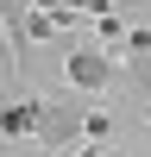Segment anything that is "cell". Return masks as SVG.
<instances>
[{"label": "cell", "mask_w": 151, "mask_h": 157, "mask_svg": "<svg viewBox=\"0 0 151 157\" xmlns=\"http://www.w3.org/2000/svg\"><path fill=\"white\" fill-rule=\"evenodd\" d=\"M63 75H69V94H101V88L113 82V57L101 44H76L69 57H63Z\"/></svg>", "instance_id": "cell-1"}, {"label": "cell", "mask_w": 151, "mask_h": 157, "mask_svg": "<svg viewBox=\"0 0 151 157\" xmlns=\"http://www.w3.org/2000/svg\"><path fill=\"white\" fill-rule=\"evenodd\" d=\"M44 107H50V101H38V94H25V101H13V107H6V120H0V126H6L13 145H38V132H44Z\"/></svg>", "instance_id": "cell-2"}, {"label": "cell", "mask_w": 151, "mask_h": 157, "mask_svg": "<svg viewBox=\"0 0 151 157\" xmlns=\"http://www.w3.org/2000/svg\"><path fill=\"white\" fill-rule=\"evenodd\" d=\"M107 138H113V113H88V145H107Z\"/></svg>", "instance_id": "cell-3"}, {"label": "cell", "mask_w": 151, "mask_h": 157, "mask_svg": "<svg viewBox=\"0 0 151 157\" xmlns=\"http://www.w3.org/2000/svg\"><path fill=\"white\" fill-rule=\"evenodd\" d=\"M145 120H151V101H145Z\"/></svg>", "instance_id": "cell-4"}]
</instances>
